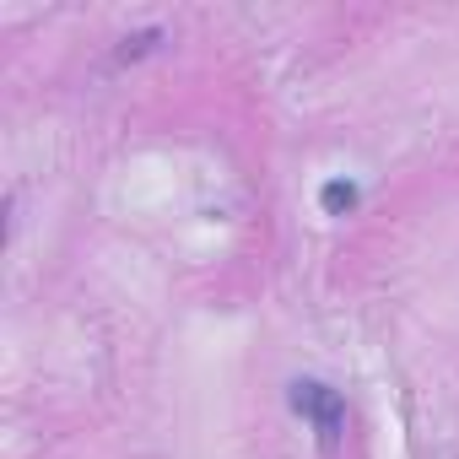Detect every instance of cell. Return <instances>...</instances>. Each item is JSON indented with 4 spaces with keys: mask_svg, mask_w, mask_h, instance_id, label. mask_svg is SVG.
<instances>
[{
    "mask_svg": "<svg viewBox=\"0 0 459 459\" xmlns=\"http://www.w3.org/2000/svg\"><path fill=\"white\" fill-rule=\"evenodd\" d=\"M292 411L314 421L325 454L341 448V432H346V400H341L330 384H319V378H298V384H292Z\"/></svg>",
    "mask_w": 459,
    "mask_h": 459,
    "instance_id": "cell-1",
    "label": "cell"
},
{
    "mask_svg": "<svg viewBox=\"0 0 459 459\" xmlns=\"http://www.w3.org/2000/svg\"><path fill=\"white\" fill-rule=\"evenodd\" d=\"M319 205H325L330 216H346V211L357 205V184H351V178H330V184L319 189Z\"/></svg>",
    "mask_w": 459,
    "mask_h": 459,
    "instance_id": "cell-2",
    "label": "cell"
},
{
    "mask_svg": "<svg viewBox=\"0 0 459 459\" xmlns=\"http://www.w3.org/2000/svg\"><path fill=\"white\" fill-rule=\"evenodd\" d=\"M157 39H162L157 28H152V33H135V39H125V49H119V60H135V55H146V49H157Z\"/></svg>",
    "mask_w": 459,
    "mask_h": 459,
    "instance_id": "cell-3",
    "label": "cell"
}]
</instances>
